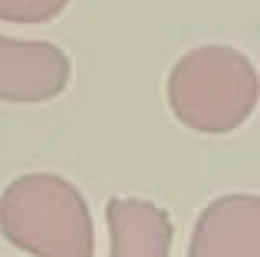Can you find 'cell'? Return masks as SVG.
<instances>
[{
    "label": "cell",
    "instance_id": "cell-6",
    "mask_svg": "<svg viewBox=\"0 0 260 257\" xmlns=\"http://www.w3.org/2000/svg\"><path fill=\"white\" fill-rule=\"evenodd\" d=\"M70 7V0H0L4 23H50Z\"/></svg>",
    "mask_w": 260,
    "mask_h": 257
},
{
    "label": "cell",
    "instance_id": "cell-4",
    "mask_svg": "<svg viewBox=\"0 0 260 257\" xmlns=\"http://www.w3.org/2000/svg\"><path fill=\"white\" fill-rule=\"evenodd\" d=\"M188 257H260V198L221 195L194 221Z\"/></svg>",
    "mask_w": 260,
    "mask_h": 257
},
{
    "label": "cell",
    "instance_id": "cell-3",
    "mask_svg": "<svg viewBox=\"0 0 260 257\" xmlns=\"http://www.w3.org/2000/svg\"><path fill=\"white\" fill-rule=\"evenodd\" d=\"M73 63L56 43L0 37V103H50L70 86Z\"/></svg>",
    "mask_w": 260,
    "mask_h": 257
},
{
    "label": "cell",
    "instance_id": "cell-1",
    "mask_svg": "<svg viewBox=\"0 0 260 257\" xmlns=\"http://www.w3.org/2000/svg\"><path fill=\"white\" fill-rule=\"evenodd\" d=\"M0 234L30 257H95V228L83 191L53 172L20 175L4 188Z\"/></svg>",
    "mask_w": 260,
    "mask_h": 257
},
{
    "label": "cell",
    "instance_id": "cell-5",
    "mask_svg": "<svg viewBox=\"0 0 260 257\" xmlns=\"http://www.w3.org/2000/svg\"><path fill=\"white\" fill-rule=\"evenodd\" d=\"M109 257H168L175 224L161 205L145 198H109Z\"/></svg>",
    "mask_w": 260,
    "mask_h": 257
},
{
    "label": "cell",
    "instance_id": "cell-2",
    "mask_svg": "<svg viewBox=\"0 0 260 257\" xmlns=\"http://www.w3.org/2000/svg\"><path fill=\"white\" fill-rule=\"evenodd\" d=\"M168 109L191 132L228 135L254 116L257 70L234 46H194L168 73Z\"/></svg>",
    "mask_w": 260,
    "mask_h": 257
}]
</instances>
